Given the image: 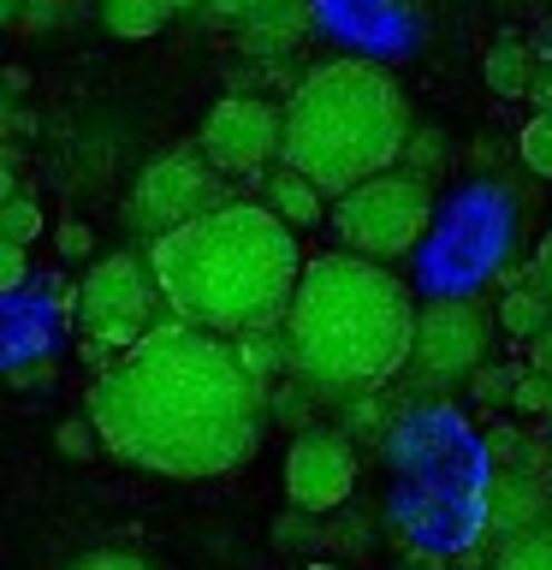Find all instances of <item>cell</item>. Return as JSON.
<instances>
[{"label":"cell","instance_id":"cell-23","mask_svg":"<svg viewBox=\"0 0 552 570\" xmlns=\"http://www.w3.org/2000/svg\"><path fill=\"white\" fill-rule=\"evenodd\" d=\"M24 249L30 244H7V238H0V292H18V285H24Z\"/></svg>","mask_w":552,"mask_h":570},{"label":"cell","instance_id":"cell-30","mask_svg":"<svg viewBox=\"0 0 552 570\" xmlns=\"http://www.w3.org/2000/svg\"><path fill=\"white\" fill-rule=\"evenodd\" d=\"M167 7H172V12H190V7H196V0H167Z\"/></svg>","mask_w":552,"mask_h":570},{"label":"cell","instance_id":"cell-17","mask_svg":"<svg viewBox=\"0 0 552 570\" xmlns=\"http://www.w3.org/2000/svg\"><path fill=\"white\" fill-rule=\"evenodd\" d=\"M516 149H523V167L534 178H552V114H534L516 137Z\"/></svg>","mask_w":552,"mask_h":570},{"label":"cell","instance_id":"cell-19","mask_svg":"<svg viewBox=\"0 0 552 570\" xmlns=\"http://www.w3.org/2000/svg\"><path fill=\"white\" fill-rule=\"evenodd\" d=\"M516 374L523 368H493V363H481L470 381H475V399L481 404H511L516 399Z\"/></svg>","mask_w":552,"mask_h":570},{"label":"cell","instance_id":"cell-5","mask_svg":"<svg viewBox=\"0 0 552 570\" xmlns=\"http://www.w3.org/2000/svg\"><path fill=\"white\" fill-rule=\"evenodd\" d=\"M160 309H167V297H160L155 267L137 262L131 249L101 256L78 279V292H71V321H78L83 356H89V363H101V368L114 363V351H131L142 333H155Z\"/></svg>","mask_w":552,"mask_h":570},{"label":"cell","instance_id":"cell-27","mask_svg":"<svg viewBox=\"0 0 552 570\" xmlns=\"http://www.w3.org/2000/svg\"><path fill=\"white\" fill-rule=\"evenodd\" d=\"M529 368H541V374H552V327H541L529 338Z\"/></svg>","mask_w":552,"mask_h":570},{"label":"cell","instance_id":"cell-15","mask_svg":"<svg viewBox=\"0 0 552 570\" xmlns=\"http://www.w3.org/2000/svg\"><path fill=\"white\" fill-rule=\"evenodd\" d=\"M172 18L167 0H101V24L125 36V42H142V36H155L160 24Z\"/></svg>","mask_w":552,"mask_h":570},{"label":"cell","instance_id":"cell-28","mask_svg":"<svg viewBox=\"0 0 552 570\" xmlns=\"http://www.w3.org/2000/svg\"><path fill=\"white\" fill-rule=\"evenodd\" d=\"M534 279H541L546 292H552V232L541 238V256H534Z\"/></svg>","mask_w":552,"mask_h":570},{"label":"cell","instance_id":"cell-20","mask_svg":"<svg viewBox=\"0 0 552 570\" xmlns=\"http://www.w3.org/2000/svg\"><path fill=\"white\" fill-rule=\"evenodd\" d=\"M516 410H541L546 416V404H552V374H541V368H523L516 374V399H511Z\"/></svg>","mask_w":552,"mask_h":570},{"label":"cell","instance_id":"cell-1","mask_svg":"<svg viewBox=\"0 0 552 570\" xmlns=\"http://www.w3.org/2000/svg\"><path fill=\"white\" fill-rule=\"evenodd\" d=\"M89 422L131 470L167 481H214L256 458L267 381L226 333L167 315L89 386Z\"/></svg>","mask_w":552,"mask_h":570},{"label":"cell","instance_id":"cell-6","mask_svg":"<svg viewBox=\"0 0 552 570\" xmlns=\"http://www.w3.org/2000/svg\"><path fill=\"white\" fill-rule=\"evenodd\" d=\"M427 220H434V190L422 173H374L345 196H333V232L338 244L374 262H398L422 244Z\"/></svg>","mask_w":552,"mask_h":570},{"label":"cell","instance_id":"cell-16","mask_svg":"<svg viewBox=\"0 0 552 570\" xmlns=\"http://www.w3.org/2000/svg\"><path fill=\"white\" fill-rule=\"evenodd\" d=\"M493 570H552V523H534L523 534H511V541L499 547Z\"/></svg>","mask_w":552,"mask_h":570},{"label":"cell","instance_id":"cell-25","mask_svg":"<svg viewBox=\"0 0 552 570\" xmlns=\"http://www.w3.org/2000/svg\"><path fill=\"white\" fill-rule=\"evenodd\" d=\"M529 101L541 107V114H552V53H541V71H534V89H529Z\"/></svg>","mask_w":552,"mask_h":570},{"label":"cell","instance_id":"cell-29","mask_svg":"<svg viewBox=\"0 0 552 570\" xmlns=\"http://www.w3.org/2000/svg\"><path fill=\"white\" fill-rule=\"evenodd\" d=\"M30 381H53V363H30V368H12V386H30Z\"/></svg>","mask_w":552,"mask_h":570},{"label":"cell","instance_id":"cell-12","mask_svg":"<svg viewBox=\"0 0 552 570\" xmlns=\"http://www.w3.org/2000/svg\"><path fill=\"white\" fill-rule=\"evenodd\" d=\"M493 529L505 534H523V529H534V523H546V488L534 475H516V470H505L499 475V488H493Z\"/></svg>","mask_w":552,"mask_h":570},{"label":"cell","instance_id":"cell-4","mask_svg":"<svg viewBox=\"0 0 552 570\" xmlns=\"http://www.w3.org/2000/svg\"><path fill=\"white\" fill-rule=\"evenodd\" d=\"M410 149V101L374 60H321L285 101V160L327 196L392 173Z\"/></svg>","mask_w":552,"mask_h":570},{"label":"cell","instance_id":"cell-3","mask_svg":"<svg viewBox=\"0 0 552 570\" xmlns=\"http://www.w3.org/2000/svg\"><path fill=\"white\" fill-rule=\"evenodd\" d=\"M416 303L398 274L374 256L327 249L309 256L285 315L292 374L315 399H368L416 351Z\"/></svg>","mask_w":552,"mask_h":570},{"label":"cell","instance_id":"cell-18","mask_svg":"<svg viewBox=\"0 0 552 570\" xmlns=\"http://www.w3.org/2000/svg\"><path fill=\"white\" fill-rule=\"evenodd\" d=\"M36 232H42V208H36L30 196H7V208H0V238L7 244H36Z\"/></svg>","mask_w":552,"mask_h":570},{"label":"cell","instance_id":"cell-7","mask_svg":"<svg viewBox=\"0 0 552 570\" xmlns=\"http://www.w3.org/2000/svg\"><path fill=\"white\" fill-rule=\"evenodd\" d=\"M226 203H231L226 173L203 149L185 142V149H167L160 160L142 167V178L131 185V203H125V226L155 244V238H167V232L203 220V214L226 208Z\"/></svg>","mask_w":552,"mask_h":570},{"label":"cell","instance_id":"cell-24","mask_svg":"<svg viewBox=\"0 0 552 570\" xmlns=\"http://www.w3.org/2000/svg\"><path fill=\"white\" fill-rule=\"evenodd\" d=\"M404 160H410V167H427V173H434L440 167V137H416V142H410V149H404Z\"/></svg>","mask_w":552,"mask_h":570},{"label":"cell","instance_id":"cell-10","mask_svg":"<svg viewBox=\"0 0 552 570\" xmlns=\"http://www.w3.org/2000/svg\"><path fill=\"white\" fill-rule=\"evenodd\" d=\"M356 488V445L338 428H303L285 452V499L297 511H338Z\"/></svg>","mask_w":552,"mask_h":570},{"label":"cell","instance_id":"cell-8","mask_svg":"<svg viewBox=\"0 0 552 570\" xmlns=\"http://www.w3.org/2000/svg\"><path fill=\"white\" fill-rule=\"evenodd\" d=\"M493 327L499 315H487L481 297H434L416 315V363L422 381H470L493 351Z\"/></svg>","mask_w":552,"mask_h":570},{"label":"cell","instance_id":"cell-32","mask_svg":"<svg viewBox=\"0 0 552 570\" xmlns=\"http://www.w3.org/2000/svg\"><path fill=\"white\" fill-rule=\"evenodd\" d=\"M546 422H552V404H546Z\"/></svg>","mask_w":552,"mask_h":570},{"label":"cell","instance_id":"cell-2","mask_svg":"<svg viewBox=\"0 0 552 570\" xmlns=\"http://www.w3.org/2000/svg\"><path fill=\"white\" fill-rule=\"evenodd\" d=\"M149 267L167 297V315L226 338H249L292 315L309 256L292 220H279L267 203L231 196L226 208L155 238Z\"/></svg>","mask_w":552,"mask_h":570},{"label":"cell","instance_id":"cell-9","mask_svg":"<svg viewBox=\"0 0 552 570\" xmlns=\"http://www.w3.org/2000/svg\"><path fill=\"white\" fill-rule=\"evenodd\" d=\"M196 149L226 178H249L274 155H285V114L274 101H256V96H226L208 107L203 131H196Z\"/></svg>","mask_w":552,"mask_h":570},{"label":"cell","instance_id":"cell-22","mask_svg":"<svg viewBox=\"0 0 552 570\" xmlns=\"http://www.w3.org/2000/svg\"><path fill=\"white\" fill-rule=\"evenodd\" d=\"M71 570H155L149 559H137V552H119V547H101V552H83Z\"/></svg>","mask_w":552,"mask_h":570},{"label":"cell","instance_id":"cell-13","mask_svg":"<svg viewBox=\"0 0 552 570\" xmlns=\"http://www.w3.org/2000/svg\"><path fill=\"white\" fill-rule=\"evenodd\" d=\"M534 71H541V53H534L523 36H499V42L487 48V60H481V78H487V89H493V96H505V101L529 96Z\"/></svg>","mask_w":552,"mask_h":570},{"label":"cell","instance_id":"cell-11","mask_svg":"<svg viewBox=\"0 0 552 570\" xmlns=\"http://www.w3.org/2000/svg\"><path fill=\"white\" fill-rule=\"evenodd\" d=\"M262 203L274 208L279 220H292L303 232V226H321V214H327V208H321V203H327V190L279 155V167H267V178H262Z\"/></svg>","mask_w":552,"mask_h":570},{"label":"cell","instance_id":"cell-31","mask_svg":"<svg viewBox=\"0 0 552 570\" xmlns=\"http://www.w3.org/2000/svg\"><path fill=\"white\" fill-rule=\"evenodd\" d=\"M303 570H345V564H303Z\"/></svg>","mask_w":552,"mask_h":570},{"label":"cell","instance_id":"cell-21","mask_svg":"<svg viewBox=\"0 0 552 570\" xmlns=\"http://www.w3.org/2000/svg\"><path fill=\"white\" fill-rule=\"evenodd\" d=\"M96 422H89V416H71V422H60V452L66 458H89V452H96Z\"/></svg>","mask_w":552,"mask_h":570},{"label":"cell","instance_id":"cell-26","mask_svg":"<svg viewBox=\"0 0 552 570\" xmlns=\"http://www.w3.org/2000/svg\"><path fill=\"white\" fill-rule=\"evenodd\" d=\"M89 244H96V238H89V226H78V220L60 226V249H66V256H89Z\"/></svg>","mask_w":552,"mask_h":570},{"label":"cell","instance_id":"cell-14","mask_svg":"<svg viewBox=\"0 0 552 570\" xmlns=\"http://www.w3.org/2000/svg\"><path fill=\"white\" fill-rule=\"evenodd\" d=\"M499 327L529 345L541 327H552V292L546 285H511V292L499 297Z\"/></svg>","mask_w":552,"mask_h":570}]
</instances>
